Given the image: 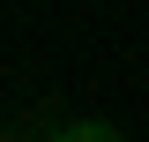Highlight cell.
Instances as JSON below:
<instances>
[{
  "label": "cell",
  "mask_w": 149,
  "mask_h": 142,
  "mask_svg": "<svg viewBox=\"0 0 149 142\" xmlns=\"http://www.w3.org/2000/svg\"><path fill=\"white\" fill-rule=\"evenodd\" d=\"M52 142H127L112 120H67V127H52Z\"/></svg>",
  "instance_id": "1"
},
{
  "label": "cell",
  "mask_w": 149,
  "mask_h": 142,
  "mask_svg": "<svg viewBox=\"0 0 149 142\" xmlns=\"http://www.w3.org/2000/svg\"><path fill=\"white\" fill-rule=\"evenodd\" d=\"M0 142H30V135H0Z\"/></svg>",
  "instance_id": "2"
}]
</instances>
